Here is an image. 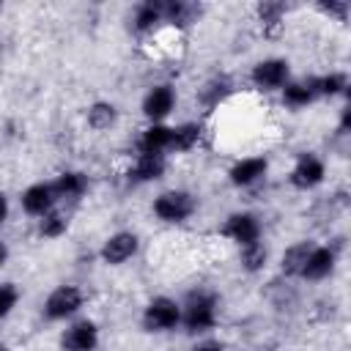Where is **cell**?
<instances>
[{
    "label": "cell",
    "mask_w": 351,
    "mask_h": 351,
    "mask_svg": "<svg viewBox=\"0 0 351 351\" xmlns=\"http://www.w3.org/2000/svg\"><path fill=\"white\" fill-rule=\"evenodd\" d=\"M219 324V293L211 288H192L181 299V329L203 337Z\"/></svg>",
    "instance_id": "obj_1"
},
{
    "label": "cell",
    "mask_w": 351,
    "mask_h": 351,
    "mask_svg": "<svg viewBox=\"0 0 351 351\" xmlns=\"http://www.w3.org/2000/svg\"><path fill=\"white\" fill-rule=\"evenodd\" d=\"M195 211H197V197H195V192H189L184 186L162 189L151 200V214L162 225H184L195 217Z\"/></svg>",
    "instance_id": "obj_2"
},
{
    "label": "cell",
    "mask_w": 351,
    "mask_h": 351,
    "mask_svg": "<svg viewBox=\"0 0 351 351\" xmlns=\"http://www.w3.org/2000/svg\"><path fill=\"white\" fill-rule=\"evenodd\" d=\"M82 307H85V291L77 282H60L44 296L41 315L52 324H69L71 318L80 315Z\"/></svg>",
    "instance_id": "obj_3"
},
{
    "label": "cell",
    "mask_w": 351,
    "mask_h": 351,
    "mask_svg": "<svg viewBox=\"0 0 351 351\" xmlns=\"http://www.w3.org/2000/svg\"><path fill=\"white\" fill-rule=\"evenodd\" d=\"M140 326H143V332H148V335H167V332H176V329L181 326V302L173 299V296H167V293L151 296V299L143 304Z\"/></svg>",
    "instance_id": "obj_4"
},
{
    "label": "cell",
    "mask_w": 351,
    "mask_h": 351,
    "mask_svg": "<svg viewBox=\"0 0 351 351\" xmlns=\"http://www.w3.org/2000/svg\"><path fill=\"white\" fill-rule=\"evenodd\" d=\"M291 77H293L291 74V60L288 58H280V55L261 58L250 69V85L258 93H280Z\"/></svg>",
    "instance_id": "obj_5"
},
{
    "label": "cell",
    "mask_w": 351,
    "mask_h": 351,
    "mask_svg": "<svg viewBox=\"0 0 351 351\" xmlns=\"http://www.w3.org/2000/svg\"><path fill=\"white\" fill-rule=\"evenodd\" d=\"M326 181V162L315 151H299L291 170H288V184L296 192H313Z\"/></svg>",
    "instance_id": "obj_6"
},
{
    "label": "cell",
    "mask_w": 351,
    "mask_h": 351,
    "mask_svg": "<svg viewBox=\"0 0 351 351\" xmlns=\"http://www.w3.org/2000/svg\"><path fill=\"white\" fill-rule=\"evenodd\" d=\"M219 233H222V239H228L230 244L244 247V244H252V241H261V239H263V225H261V217H258L255 211L239 208V211H230V214L222 219Z\"/></svg>",
    "instance_id": "obj_7"
},
{
    "label": "cell",
    "mask_w": 351,
    "mask_h": 351,
    "mask_svg": "<svg viewBox=\"0 0 351 351\" xmlns=\"http://www.w3.org/2000/svg\"><path fill=\"white\" fill-rule=\"evenodd\" d=\"M176 104H178L176 88L170 82H154L140 99V112L148 123H167Z\"/></svg>",
    "instance_id": "obj_8"
},
{
    "label": "cell",
    "mask_w": 351,
    "mask_h": 351,
    "mask_svg": "<svg viewBox=\"0 0 351 351\" xmlns=\"http://www.w3.org/2000/svg\"><path fill=\"white\" fill-rule=\"evenodd\" d=\"M101 343V329L93 318H71L58 337L60 351H96Z\"/></svg>",
    "instance_id": "obj_9"
},
{
    "label": "cell",
    "mask_w": 351,
    "mask_h": 351,
    "mask_svg": "<svg viewBox=\"0 0 351 351\" xmlns=\"http://www.w3.org/2000/svg\"><path fill=\"white\" fill-rule=\"evenodd\" d=\"M140 236L134 230H115L110 233L99 247V261L104 266H123L140 252Z\"/></svg>",
    "instance_id": "obj_10"
},
{
    "label": "cell",
    "mask_w": 351,
    "mask_h": 351,
    "mask_svg": "<svg viewBox=\"0 0 351 351\" xmlns=\"http://www.w3.org/2000/svg\"><path fill=\"white\" fill-rule=\"evenodd\" d=\"M337 263H340V244L329 241V244H313L310 255H307V263L302 269V277L299 280H307V282H321L326 277H332L337 271Z\"/></svg>",
    "instance_id": "obj_11"
},
{
    "label": "cell",
    "mask_w": 351,
    "mask_h": 351,
    "mask_svg": "<svg viewBox=\"0 0 351 351\" xmlns=\"http://www.w3.org/2000/svg\"><path fill=\"white\" fill-rule=\"evenodd\" d=\"M165 173H167V156L165 154H134V159L123 170V178L129 186H145V184L162 181Z\"/></svg>",
    "instance_id": "obj_12"
},
{
    "label": "cell",
    "mask_w": 351,
    "mask_h": 351,
    "mask_svg": "<svg viewBox=\"0 0 351 351\" xmlns=\"http://www.w3.org/2000/svg\"><path fill=\"white\" fill-rule=\"evenodd\" d=\"M203 3L197 0H162V22L165 27H173V30H189L200 22L203 16Z\"/></svg>",
    "instance_id": "obj_13"
},
{
    "label": "cell",
    "mask_w": 351,
    "mask_h": 351,
    "mask_svg": "<svg viewBox=\"0 0 351 351\" xmlns=\"http://www.w3.org/2000/svg\"><path fill=\"white\" fill-rule=\"evenodd\" d=\"M269 173V159L255 154V156H241L228 167V181L236 189H252L255 184H261Z\"/></svg>",
    "instance_id": "obj_14"
},
{
    "label": "cell",
    "mask_w": 351,
    "mask_h": 351,
    "mask_svg": "<svg viewBox=\"0 0 351 351\" xmlns=\"http://www.w3.org/2000/svg\"><path fill=\"white\" fill-rule=\"evenodd\" d=\"M159 27H165V22H162V0H140V3L132 5V11H129V30L137 38H148Z\"/></svg>",
    "instance_id": "obj_15"
},
{
    "label": "cell",
    "mask_w": 351,
    "mask_h": 351,
    "mask_svg": "<svg viewBox=\"0 0 351 351\" xmlns=\"http://www.w3.org/2000/svg\"><path fill=\"white\" fill-rule=\"evenodd\" d=\"M233 90H236L233 77H230V74H225V71H217V74H211V77L197 88L195 99H197V104H200L206 112H211V110L222 107V104L233 96Z\"/></svg>",
    "instance_id": "obj_16"
},
{
    "label": "cell",
    "mask_w": 351,
    "mask_h": 351,
    "mask_svg": "<svg viewBox=\"0 0 351 351\" xmlns=\"http://www.w3.org/2000/svg\"><path fill=\"white\" fill-rule=\"evenodd\" d=\"M49 184H52V189H55L58 203H77V200H82V197L88 195V189H90L88 173H82V170H77V167L60 170Z\"/></svg>",
    "instance_id": "obj_17"
},
{
    "label": "cell",
    "mask_w": 351,
    "mask_h": 351,
    "mask_svg": "<svg viewBox=\"0 0 351 351\" xmlns=\"http://www.w3.org/2000/svg\"><path fill=\"white\" fill-rule=\"evenodd\" d=\"M19 206H22V211H25L27 217H33V219L44 217L47 211H52V208L58 206V197H55L52 184H49V181H33V184H27V186L22 189V195H19Z\"/></svg>",
    "instance_id": "obj_18"
},
{
    "label": "cell",
    "mask_w": 351,
    "mask_h": 351,
    "mask_svg": "<svg viewBox=\"0 0 351 351\" xmlns=\"http://www.w3.org/2000/svg\"><path fill=\"white\" fill-rule=\"evenodd\" d=\"M173 143V126L170 123H145L137 134L134 154H165L170 156Z\"/></svg>",
    "instance_id": "obj_19"
},
{
    "label": "cell",
    "mask_w": 351,
    "mask_h": 351,
    "mask_svg": "<svg viewBox=\"0 0 351 351\" xmlns=\"http://www.w3.org/2000/svg\"><path fill=\"white\" fill-rule=\"evenodd\" d=\"M280 101H282L288 110H293V112H299V110L310 107L313 101H318L313 77H291V80L285 82V88L280 90Z\"/></svg>",
    "instance_id": "obj_20"
},
{
    "label": "cell",
    "mask_w": 351,
    "mask_h": 351,
    "mask_svg": "<svg viewBox=\"0 0 351 351\" xmlns=\"http://www.w3.org/2000/svg\"><path fill=\"white\" fill-rule=\"evenodd\" d=\"M118 121H121V110L110 99H96L85 107V123H88L90 132H99V134L110 132V129L118 126Z\"/></svg>",
    "instance_id": "obj_21"
},
{
    "label": "cell",
    "mask_w": 351,
    "mask_h": 351,
    "mask_svg": "<svg viewBox=\"0 0 351 351\" xmlns=\"http://www.w3.org/2000/svg\"><path fill=\"white\" fill-rule=\"evenodd\" d=\"M313 239H299V241H293V244H288L282 252H280V274L282 277H288V280H299L302 277V269H304V263H307V255H310V250H313Z\"/></svg>",
    "instance_id": "obj_22"
},
{
    "label": "cell",
    "mask_w": 351,
    "mask_h": 351,
    "mask_svg": "<svg viewBox=\"0 0 351 351\" xmlns=\"http://www.w3.org/2000/svg\"><path fill=\"white\" fill-rule=\"evenodd\" d=\"M203 137H206L203 121H181V123L173 126L170 154H192L195 148H200Z\"/></svg>",
    "instance_id": "obj_23"
},
{
    "label": "cell",
    "mask_w": 351,
    "mask_h": 351,
    "mask_svg": "<svg viewBox=\"0 0 351 351\" xmlns=\"http://www.w3.org/2000/svg\"><path fill=\"white\" fill-rule=\"evenodd\" d=\"M69 228H71V214L60 206H55L52 211H47L44 217L36 219V233H38V239H47V241H55V239L66 236Z\"/></svg>",
    "instance_id": "obj_24"
},
{
    "label": "cell",
    "mask_w": 351,
    "mask_h": 351,
    "mask_svg": "<svg viewBox=\"0 0 351 351\" xmlns=\"http://www.w3.org/2000/svg\"><path fill=\"white\" fill-rule=\"evenodd\" d=\"M313 85H315V96L318 99H340V96H348V74L346 71H324V74H315L313 77Z\"/></svg>",
    "instance_id": "obj_25"
},
{
    "label": "cell",
    "mask_w": 351,
    "mask_h": 351,
    "mask_svg": "<svg viewBox=\"0 0 351 351\" xmlns=\"http://www.w3.org/2000/svg\"><path fill=\"white\" fill-rule=\"evenodd\" d=\"M269 258H271V252H269V244H266L263 239L239 247V266H241V271H247V274H261V271L269 266Z\"/></svg>",
    "instance_id": "obj_26"
},
{
    "label": "cell",
    "mask_w": 351,
    "mask_h": 351,
    "mask_svg": "<svg viewBox=\"0 0 351 351\" xmlns=\"http://www.w3.org/2000/svg\"><path fill=\"white\" fill-rule=\"evenodd\" d=\"M285 14H288V5L280 0H263L255 5V19L263 33H277L285 22Z\"/></svg>",
    "instance_id": "obj_27"
},
{
    "label": "cell",
    "mask_w": 351,
    "mask_h": 351,
    "mask_svg": "<svg viewBox=\"0 0 351 351\" xmlns=\"http://www.w3.org/2000/svg\"><path fill=\"white\" fill-rule=\"evenodd\" d=\"M19 299H22V293H19V285L16 282H11V280L0 282V321H5L16 310Z\"/></svg>",
    "instance_id": "obj_28"
},
{
    "label": "cell",
    "mask_w": 351,
    "mask_h": 351,
    "mask_svg": "<svg viewBox=\"0 0 351 351\" xmlns=\"http://www.w3.org/2000/svg\"><path fill=\"white\" fill-rule=\"evenodd\" d=\"M315 8H318L324 16L335 19V22H346V19H348V14H351V5H348L346 0H329V3H318Z\"/></svg>",
    "instance_id": "obj_29"
},
{
    "label": "cell",
    "mask_w": 351,
    "mask_h": 351,
    "mask_svg": "<svg viewBox=\"0 0 351 351\" xmlns=\"http://www.w3.org/2000/svg\"><path fill=\"white\" fill-rule=\"evenodd\" d=\"M335 134H337V137H348V134H351V101H343V107L337 110Z\"/></svg>",
    "instance_id": "obj_30"
},
{
    "label": "cell",
    "mask_w": 351,
    "mask_h": 351,
    "mask_svg": "<svg viewBox=\"0 0 351 351\" xmlns=\"http://www.w3.org/2000/svg\"><path fill=\"white\" fill-rule=\"evenodd\" d=\"M189 351H228V348H225V343H222L219 337H214V335H203V337H197V340L192 343Z\"/></svg>",
    "instance_id": "obj_31"
},
{
    "label": "cell",
    "mask_w": 351,
    "mask_h": 351,
    "mask_svg": "<svg viewBox=\"0 0 351 351\" xmlns=\"http://www.w3.org/2000/svg\"><path fill=\"white\" fill-rule=\"evenodd\" d=\"M8 217H11V200H8V195L0 189V228L8 222Z\"/></svg>",
    "instance_id": "obj_32"
},
{
    "label": "cell",
    "mask_w": 351,
    "mask_h": 351,
    "mask_svg": "<svg viewBox=\"0 0 351 351\" xmlns=\"http://www.w3.org/2000/svg\"><path fill=\"white\" fill-rule=\"evenodd\" d=\"M8 258H11V247H8V241H3V239H0V269H5Z\"/></svg>",
    "instance_id": "obj_33"
},
{
    "label": "cell",
    "mask_w": 351,
    "mask_h": 351,
    "mask_svg": "<svg viewBox=\"0 0 351 351\" xmlns=\"http://www.w3.org/2000/svg\"><path fill=\"white\" fill-rule=\"evenodd\" d=\"M0 351H8V346H5V343H3V340H0Z\"/></svg>",
    "instance_id": "obj_34"
},
{
    "label": "cell",
    "mask_w": 351,
    "mask_h": 351,
    "mask_svg": "<svg viewBox=\"0 0 351 351\" xmlns=\"http://www.w3.org/2000/svg\"><path fill=\"white\" fill-rule=\"evenodd\" d=\"M0 58H3V38H0Z\"/></svg>",
    "instance_id": "obj_35"
},
{
    "label": "cell",
    "mask_w": 351,
    "mask_h": 351,
    "mask_svg": "<svg viewBox=\"0 0 351 351\" xmlns=\"http://www.w3.org/2000/svg\"><path fill=\"white\" fill-rule=\"evenodd\" d=\"M0 11H3V3H0Z\"/></svg>",
    "instance_id": "obj_36"
}]
</instances>
